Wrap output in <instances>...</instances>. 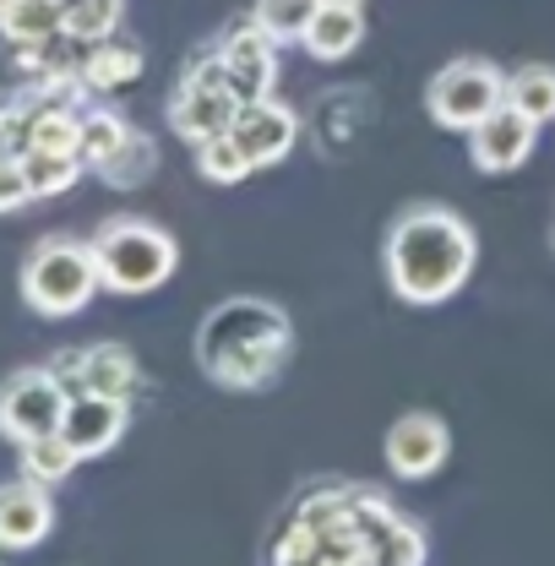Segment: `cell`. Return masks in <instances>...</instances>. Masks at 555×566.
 Wrapping results in <instances>:
<instances>
[{
  "label": "cell",
  "instance_id": "cell-1",
  "mask_svg": "<svg viewBox=\"0 0 555 566\" xmlns=\"http://www.w3.org/2000/svg\"><path fill=\"white\" fill-rule=\"evenodd\" d=\"M381 268L387 283L404 305H447L452 294H463V283L480 268V240L469 229V218L452 208H404L387 229L381 245Z\"/></svg>",
  "mask_w": 555,
  "mask_h": 566
},
{
  "label": "cell",
  "instance_id": "cell-2",
  "mask_svg": "<svg viewBox=\"0 0 555 566\" xmlns=\"http://www.w3.org/2000/svg\"><path fill=\"white\" fill-rule=\"evenodd\" d=\"M289 354H294L289 311L273 300H256V294H234V300L212 305L197 327V365L208 370V381L229 387V392L273 387Z\"/></svg>",
  "mask_w": 555,
  "mask_h": 566
},
{
  "label": "cell",
  "instance_id": "cell-3",
  "mask_svg": "<svg viewBox=\"0 0 555 566\" xmlns=\"http://www.w3.org/2000/svg\"><path fill=\"white\" fill-rule=\"evenodd\" d=\"M93 256H98V279H104L109 294H153L180 268L175 234L158 229L153 218H137V212H121V218L98 223Z\"/></svg>",
  "mask_w": 555,
  "mask_h": 566
},
{
  "label": "cell",
  "instance_id": "cell-4",
  "mask_svg": "<svg viewBox=\"0 0 555 566\" xmlns=\"http://www.w3.org/2000/svg\"><path fill=\"white\" fill-rule=\"evenodd\" d=\"M98 289H104V279H98L93 240L50 234L22 262V300H28V311H39L50 322H66L76 311H87Z\"/></svg>",
  "mask_w": 555,
  "mask_h": 566
},
{
  "label": "cell",
  "instance_id": "cell-5",
  "mask_svg": "<svg viewBox=\"0 0 555 566\" xmlns=\"http://www.w3.org/2000/svg\"><path fill=\"white\" fill-rule=\"evenodd\" d=\"M506 104V71L480 61V55H463V61H447V66L430 76L425 87V109L441 132H474L490 109Z\"/></svg>",
  "mask_w": 555,
  "mask_h": 566
},
{
  "label": "cell",
  "instance_id": "cell-6",
  "mask_svg": "<svg viewBox=\"0 0 555 566\" xmlns=\"http://www.w3.org/2000/svg\"><path fill=\"white\" fill-rule=\"evenodd\" d=\"M240 109H245V98L234 93L229 71H223L218 50H212V61H191L186 76H180V87L169 98V132L197 147V142H208V137H223Z\"/></svg>",
  "mask_w": 555,
  "mask_h": 566
},
{
  "label": "cell",
  "instance_id": "cell-7",
  "mask_svg": "<svg viewBox=\"0 0 555 566\" xmlns=\"http://www.w3.org/2000/svg\"><path fill=\"white\" fill-rule=\"evenodd\" d=\"M71 403V387L44 365V370H17L0 381V436L11 447L61 430V415Z\"/></svg>",
  "mask_w": 555,
  "mask_h": 566
},
{
  "label": "cell",
  "instance_id": "cell-8",
  "mask_svg": "<svg viewBox=\"0 0 555 566\" xmlns=\"http://www.w3.org/2000/svg\"><path fill=\"white\" fill-rule=\"evenodd\" d=\"M381 452H387V469H392L398 480L419 485V480H430V474L447 469V458H452V430L441 424V415L409 409V415H398V420L387 424Z\"/></svg>",
  "mask_w": 555,
  "mask_h": 566
},
{
  "label": "cell",
  "instance_id": "cell-9",
  "mask_svg": "<svg viewBox=\"0 0 555 566\" xmlns=\"http://www.w3.org/2000/svg\"><path fill=\"white\" fill-rule=\"evenodd\" d=\"M534 147H540V120H528L517 104H501L469 132V164L480 175H512L534 158Z\"/></svg>",
  "mask_w": 555,
  "mask_h": 566
},
{
  "label": "cell",
  "instance_id": "cell-10",
  "mask_svg": "<svg viewBox=\"0 0 555 566\" xmlns=\"http://www.w3.org/2000/svg\"><path fill=\"white\" fill-rule=\"evenodd\" d=\"M218 61H223L234 93H240L245 104H251V98H268L278 87V39L256 28V17L240 22V28H229V33L218 39Z\"/></svg>",
  "mask_w": 555,
  "mask_h": 566
},
{
  "label": "cell",
  "instance_id": "cell-11",
  "mask_svg": "<svg viewBox=\"0 0 555 566\" xmlns=\"http://www.w3.org/2000/svg\"><path fill=\"white\" fill-rule=\"evenodd\" d=\"M229 137L245 147V158H251L256 169H273V164H283V158L294 153V142H300V115L268 93V98H251V104L234 115Z\"/></svg>",
  "mask_w": 555,
  "mask_h": 566
},
{
  "label": "cell",
  "instance_id": "cell-12",
  "mask_svg": "<svg viewBox=\"0 0 555 566\" xmlns=\"http://www.w3.org/2000/svg\"><path fill=\"white\" fill-rule=\"evenodd\" d=\"M132 420V398H109V392H71L61 436L76 447V458H104Z\"/></svg>",
  "mask_w": 555,
  "mask_h": 566
},
{
  "label": "cell",
  "instance_id": "cell-13",
  "mask_svg": "<svg viewBox=\"0 0 555 566\" xmlns=\"http://www.w3.org/2000/svg\"><path fill=\"white\" fill-rule=\"evenodd\" d=\"M50 528H55L50 485H39L28 474L0 485V551H33L50 539Z\"/></svg>",
  "mask_w": 555,
  "mask_h": 566
},
{
  "label": "cell",
  "instance_id": "cell-14",
  "mask_svg": "<svg viewBox=\"0 0 555 566\" xmlns=\"http://www.w3.org/2000/svg\"><path fill=\"white\" fill-rule=\"evenodd\" d=\"M359 44H365V17H359V6H322V11L311 17L305 39H300V50H305L311 61H327V66L348 61Z\"/></svg>",
  "mask_w": 555,
  "mask_h": 566
},
{
  "label": "cell",
  "instance_id": "cell-15",
  "mask_svg": "<svg viewBox=\"0 0 555 566\" xmlns=\"http://www.w3.org/2000/svg\"><path fill=\"white\" fill-rule=\"evenodd\" d=\"M142 71H147V55H142L132 39H121V33H109V39H98V44L82 50V82H87V93L132 87Z\"/></svg>",
  "mask_w": 555,
  "mask_h": 566
},
{
  "label": "cell",
  "instance_id": "cell-16",
  "mask_svg": "<svg viewBox=\"0 0 555 566\" xmlns=\"http://www.w3.org/2000/svg\"><path fill=\"white\" fill-rule=\"evenodd\" d=\"M365 539H370V562H392V566H419L430 556V539H425V528L409 523V517H398L387 501L370 512V523H365Z\"/></svg>",
  "mask_w": 555,
  "mask_h": 566
},
{
  "label": "cell",
  "instance_id": "cell-17",
  "mask_svg": "<svg viewBox=\"0 0 555 566\" xmlns=\"http://www.w3.org/2000/svg\"><path fill=\"white\" fill-rule=\"evenodd\" d=\"M142 381L137 354L126 344H93L82 349V392H109V398H132Z\"/></svg>",
  "mask_w": 555,
  "mask_h": 566
},
{
  "label": "cell",
  "instance_id": "cell-18",
  "mask_svg": "<svg viewBox=\"0 0 555 566\" xmlns=\"http://www.w3.org/2000/svg\"><path fill=\"white\" fill-rule=\"evenodd\" d=\"M153 169H158V142L147 137V132H137L132 126V137L121 142L93 175L104 180V186H115V191H137V186H147L153 180Z\"/></svg>",
  "mask_w": 555,
  "mask_h": 566
},
{
  "label": "cell",
  "instance_id": "cell-19",
  "mask_svg": "<svg viewBox=\"0 0 555 566\" xmlns=\"http://www.w3.org/2000/svg\"><path fill=\"white\" fill-rule=\"evenodd\" d=\"M61 11H66V0H11L0 11V39L6 44H39V39L61 33Z\"/></svg>",
  "mask_w": 555,
  "mask_h": 566
},
{
  "label": "cell",
  "instance_id": "cell-20",
  "mask_svg": "<svg viewBox=\"0 0 555 566\" xmlns=\"http://www.w3.org/2000/svg\"><path fill=\"white\" fill-rule=\"evenodd\" d=\"M22 169H28V186H33V202H44V197H61L71 191L76 180H82V158L76 153H44V147H28L22 153Z\"/></svg>",
  "mask_w": 555,
  "mask_h": 566
},
{
  "label": "cell",
  "instance_id": "cell-21",
  "mask_svg": "<svg viewBox=\"0 0 555 566\" xmlns=\"http://www.w3.org/2000/svg\"><path fill=\"white\" fill-rule=\"evenodd\" d=\"M76 463H82V458H76V447H71L61 430L22 441V474H28V480H39V485H61V480H71V469H76Z\"/></svg>",
  "mask_w": 555,
  "mask_h": 566
},
{
  "label": "cell",
  "instance_id": "cell-22",
  "mask_svg": "<svg viewBox=\"0 0 555 566\" xmlns=\"http://www.w3.org/2000/svg\"><path fill=\"white\" fill-rule=\"evenodd\" d=\"M121 22H126V0H66V11H61V28L76 44H98V39L121 33Z\"/></svg>",
  "mask_w": 555,
  "mask_h": 566
},
{
  "label": "cell",
  "instance_id": "cell-23",
  "mask_svg": "<svg viewBox=\"0 0 555 566\" xmlns=\"http://www.w3.org/2000/svg\"><path fill=\"white\" fill-rule=\"evenodd\" d=\"M506 104H517L528 120H555V66H517L506 76Z\"/></svg>",
  "mask_w": 555,
  "mask_h": 566
},
{
  "label": "cell",
  "instance_id": "cell-24",
  "mask_svg": "<svg viewBox=\"0 0 555 566\" xmlns=\"http://www.w3.org/2000/svg\"><path fill=\"white\" fill-rule=\"evenodd\" d=\"M197 175L208 180V186H240L245 175H256V164L245 158V147L229 137H208V142H197Z\"/></svg>",
  "mask_w": 555,
  "mask_h": 566
},
{
  "label": "cell",
  "instance_id": "cell-25",
  "mask_svg": "<svg viewBox=\"0 0 555 566\" xmlns=\"http://www.w3.org/2000/svg\"><path fill=\"white\" fill-rule=\"evenodd\" d=\"M316 11H322V0H256L251 17H256L262 33H273L278 44H300Z\"/></svg>",
  "mask_w": 555,
  "mask_h": 566
},
{
  "label": "cell",
  "instance_id": "cell-26",
  "mask_svg": "<svg viewBox=\"0 0 555 566\" xmlns=\"http://www.w3.org/2000/svg\"><path fill=\"white\" fill-rule=\"evenodd\" d=\"M126 137H132L126 115H115V109H82V142H76V153H82L87 169H98Z\"/></svg>",
  "mask_w": 555,
  "mask_h": 566
},
{
  "label": "cell",
  "instance_id": "cell-27",
  "mask_svg": "<svg viewBox=\"0 0 555 566\" xmlns=\"http://www.w3.org/2000/svg\"><path fill=\"white\" fill-rule=\"evenodd\" d=\"M28 202H33V186H28L22 158H0V212H17Z\"/></svg>",
  "mask_w": 555,
  "mask_h": 566
},
{
  "label": "cell",
  "instance_id": "cell-28",
  "mask_svg": "<svg viewBox=\"0 0 555 566\" xmlns=\"http://www.w3.org/2000/svg\"><path fill=\"white\" fill-rule=\"evenodd\" d=\"M50 370L66 381L71 392H82V349H61L55 359H50Z\"/></svg>",
  "mask_w": 555,
  "mask_h": 566
},
{
  "label": "cell",
  "instance_id": "cell-29",
  "mask_svg": "<svg viewBox=\"0 0 555 566\" xmlns=\"http://www.w3.org/2000/svg\"><path fill=\"white\" fill-rule=\"evenodd\" d=\"M322 6H365V0H322Z\"/></svg>",
  "mask_w": 555,
  "mask_h": 566
},
{
  "label": "cell",
  "instance_id": "cell-30",
  "mask_svg": "<svg viewBox=\"0 0 555 566\" xmlns=\"http://www.w3.org/2000/svg\"><path fill=\"white\" fill-rule=\"evenodd\" d=\"M6 6H11V0H0V11H6Z\"/></svg>",
  "mask_w": 555,
  "mask_h": 566
},
{
  "label": "cell",
  "instance_id": "cell-31",
  "mask_svg": "<svg viewBox=\"0 0 555 566\" xmlns=\"http://www.w3.org/2000/svg\"><path fill=\"white\" fill-rule=\"evenodd\" d=\"M551 245H555V229H551Z\"/></svg>",
  "mask_w": 555,
  "mask_h": 566
}]
</instances>
